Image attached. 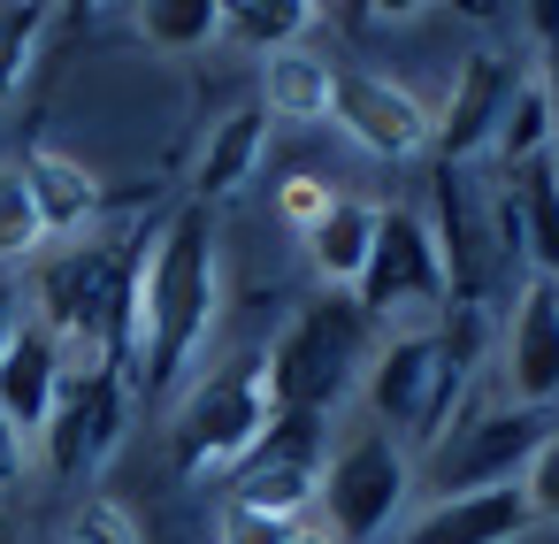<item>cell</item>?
Segmentation results:
<instances>
[{
    "label": "cell",
    "mask_w": 559,
    "mask_h": 544,
    "mask_svg": "<svg viewBox=\"0 0 559 544\" xmlns=\"http://www.w3.org/2000/svg\"><path fill=\"white\" fill-rule=\"evenodd\" d=\"M475 345H483V307H452L444 330H406L383 353H368V406L383 429H414L421 445L452 429L467 376H475Z\"/></svg>",
    "instance_id": "cell-3"
},
{
    "label": "cell",
    "mask_w": 559,
    "mask_h": 544,
    "mask_svg": "<svg viewBox=\"0 0 559 544\" xmlns=\"http://www.w3.org/2000/svg\"><path fill=\"white\" fill-rule=\"evenodd\" d=\"M24 322H32V315H24V292H16L9 269H0V353H9V338H16Z\"/></svg>",
    "instance_id": "cell-31"
},
{
    "label": "cell",
    "mask_w": 559,
    "mask_h": 544,
    "mask_svg": "<svg viewBox=\"0 0 559 544\" xmlns=\"http://www.w3.org/2000/svg\"><path fill=\"white\" fill-rule=\"evenodd\" d=\"M506 391L528 414H544L559 399V284L528 276V292L513 307V330H506Z\"/></svg>",
    "instance_id": "cell-15"
},
{
    "label": "cell",
    "mask_w": 559,
    "mask_h": 544,
    "mask_svg": "<svg viewBox=\"0 0 559 544\" xmlns=\"http://www.w3.org/2000/svg\"><path fill=\"white\" fill-rule=\"evenodd\" d=\"M123 406H131V383L123 368H100V376H62V399L47 414V468L55 475H85L116 452L123 437Z\"/></svg>",
    "instance_id": "cell-12"
},
{
    "label": "cell",
    "mask_w": 559,
    "mask_h": 544,
    "mask_svg": "<svg viewBox=\"0 0 559 544\" xmlns=\"http://www.w3.org/2000/svg\"><path fill=\"white\" fill-rule=\"evenodd\" d=\"M16 169H24V192H32V215H39L47 238H70V230H85V223L100 215V185H93L85 162L39 146V154H24Z\"/></svg>",
    "instance_id": "cell-18"
},
{
    "label": "cell",
    "mask_w": 559,
    "mask_h": 544,
    "mask_svg": "<svg viewBox=\"0 0 559 544\" xmlns=\"http://www.w3.org/2000/svg\"><path fill=\"white\" fill-rule=\"evenodd\" d=\"M399 498H406V452H399L391 429H368V437L337 445L330 468H322V490H314L322 529H330L337 544H376V536L391 529Z\"/></svg>",
    "instance_id": "cell-9"
},
{
    "label": "cell",
    "mask_w": 559,
    "mask_h": 544,
    "mask_svg": "<svg viewBox=\"0 0 559 544\" xmlns=\"http://www.w3.org/2000/svg\"><path fill=\"white\" fill-rule=\"evenodd\" d=\"M261 146H269V116H261V108H230V116L207 131V154H200L192 192H200V200H230V192L261 169Z\"/></svg>",
    "instance_id": "cell-21"
},
{
    "label": "cell",
    "mask_w": 559,
    "mask_h": 544,
    "mask_svg": "<svg viewBox=\"0 0 559 544\" xmlns=\"http://www.w3.org/2000/svg\"><path fill=\"white\" fill-rule=\"evenodd\" d=\"M39 330L62 345V376L131 368V299H139V253L116 246H62L39 261Z\"/></svg>",
    "instance_id": "cell-2"
},
{
    "label": "cell",
    "mask_w": 559,
    "mask_h": 544,
    "mask_svg": "<svg viewBox=\"0 0 559 544\" xmlns=\"http://www.w3.org/2000/svg\"><path fill=\"white\" fill-rule=\"evenodd\" d=\"M429 238H437V261H444V299L452 307H483L490 299V276H498V192L475 185L467 169H444L437 162V192H429Z\"/></svg>",
    "instance_id": "cell-8"
},
{
    "label": "cell",
    "mask_w": 559,
    "mask_h": 544,
    "mask_svg": "<svg viewBox=\"0 0 559 544\" xmlns=\"http://www.w3.org/2000/svg\"><path fill=\"white\" fill-rule=\"evenodd\" d=\"M368 330H376V322L353 307V292L307 299V307L276 330V345L261 353L269 406H276V414H330V406L353 391L360 360H368Z\"/></svg>",
    "instance_id": "cell-4"
},
{
    "label": "cell",
    "mask_w": 559,
    "mask_h": 544,
    "mask_svg": "<svg viewBox=\"0 0 559 544\" xmlns=\"http://www.w3.org/2000/svg\"><path fill=\"white\" fill-rule=\"evenodd\" d=\"M55 399H62V345L39 322H24L9 338V353H0V422H9L16 437H39Z\"/></svg>",
    "instance_id": "cell-16"
},
{
    "label": "cell",
    "mask_w": 559,
    "mask_h": 544,
    "mask_svg": "<svg viewBox=\"0 0 559 544\" xmlns=\"http://www.w3.org/2000/svg\"><path fill=\"white\" fill-rule=\"evenodd\" d=\"M536 445H544V414H528V406H460L452 429L429 452V483L444 498L521 483V468L536 460Z\"/></svg>",
    "instance_id": "cell-7"
},
{
    "label": "cell",
    "mask_w": 559,
    "mask_h": 544,
    "mask_svg": "<svg viewBox=\"0 0 559 544\" xmlns=\"http://www.w3.org/2000/svg\"><path fill=\"white\" fill-rule=\"evenodd\" d=\"M498 246L536 269V284H559V154L513 169L498 185Z\"/></svg>",
    "instance_id": "cell-14"
},
{
    "label": "cell",
    "mask_w": 559,
    "mask_h": 544,
    "mask_svg": "<svg viewBox=\"0 0 559 544\" xmlns=\"http://www.w3.org/2000/svg\"><path fill=\"white\" fill-rule=\"evenodd\" d=\"M269 383H261V360H230V368H215L192 399H185V414H177V468L185 475H230L246 452H253V437L269 429Z\"/></svg>",
    "instance_id": "cell-5"
},
{
    "label": "cell",
    "mask_w": 559,
    "mask_h": 544,
    "mask_svg": "<svg viewBox=\"0 0 559 544\" xmlns=\"http://www.w3.org/2000/svg\"><path fill=\"white\" fill-rule=\"evenodd\" d=\"M544 93H551V116H559V39L544 47Z\"/></svg>",
    "instance_id": "cell-33"
},
{
    "label": "cell",
    "mask_w": 559,
    "mask_h": 544,
    "mask_svg": "<svg viewBox=\"0 0 559 544\" xmlns=\"http://www.w3.org/2000/svg\"><path fill=\"white\" fill-rule=\"evenodd\" d=\"M16 475H24V437H16L9 422H0V490H9Z\"/></svg>",
    "instance_id": "cell-32"
},
{
    "label": "cell",
    "mask_w": 559,
    "mask_h": 544,
    "mask_svg": "<svg viewBox=\"0 0 559 544\" xmlns=\"http://www.w3.org/2000/svg\"><path fill=\"white\" fill-rule=\"evenodd\" d=\"M330 100H337V62L330 55H314V47L269 55V78H261V116L269 123H330Z\"/></svg>",
    "instance_id": "cell-19"
},
{
    "label": "cell",
    "mask_w": 559,
    "mask_h": 544,
    "mask_svg": "<svg viewBox=\"0 0 559 544\" xmlns=\"http://www.w3.org/2000/svg\"><path fill=\"white\" fill-rule=\"evenodd\" d=\"M70 544H139V529H131V513H123L116 498H93V506L78 513Z\"/></svg>",
    "instance_id": "cell-29"
},
{
    "label": "cell",
    "mask_w": 559,
    "mask_h": 544,
    "mask_svg": "<svg viewBox=\"0 0 559 544\" xmlns=\"http://www.w3.org/2000/svg\"><path fill=\"white\" fill-rule=\"evenodd\" d=\"M39 215H32V192H24V169L9 162L0 169V269L9 261H24V253H39Z\"/></svg>",
    "instance_id": "cell-26"
},
{
    "label": "cell",
    "mask_w": 559,
    "mask_h": 544,
    "mask_svg": "<svg viewBox=\"0 0 559 544\" xmlns=\"http://www.w3.org/2000/svg\"><path fill=\"white\" fill-rule=\"evenodd\" d=\"M307 32H314L307 0H223V39H238L253 55H292V47H307Z\"/></svg>",
    "instance_id": "cell-22"
},
{
    "label": "cell",
    "mask_w": 559,
    "mask_h": 544,
    "mask_svg": "<svg viewBox=\"0 0 559 544\" xmlns=\"http://www.w3.org/2000/svg\"><path fill=\"white\" fill-rule=\"evenodd\" d=\"M207 322H215V230L200 208H177L139 253V299H131V368L146 399L177 391Z\"/></svg>",
    "instance_id": "cell-1"
},
{
    "label": "cell",
    "mask_w": 559,
    "mask_h": 544,
    "mask_svg": "<svg viewBox=\"0 0 559 544\" xmlns=\"http://www.w3.org/2000/svg\"><path fill=\"white\" fill-rule=\"evenodd\" d=\"M223 544H337L322 521H269L246 506H223Z\"/></svg>",
    "instance_id": "cell-27"
},
{
    "label": "cell",
    "mask_w": 559,
    "mask_h": 544,
    "mask_svg": "<svg viewBox=\"0 0 559 544\" xmlns=\"http://www.w3.org/2000/svg\"><path fill=\"white\" fill-rule=\"evenodd\" d=\"M322 208H330V185H322V177H292V185H284V223H292L299 238L322 223Z\"/></svg>",
    "instance_id": "cell-30"
},
{
    "label": "cell",
    "mask_w": 559,
    "mask_h": 544,
    "mask_svg": "<svg viewBox=\"0 0 559 544\" xmlns=\"http://www.w3.org/2000/svg\"><path fill=\"white\" fill-rule=\"evenodd\" d=\"M330 123H345V139L368 146V154H383V162H406V154L429 146V108L406 85L376 78V70H337Z\"/></svg>",
    "instance_id": "cell-13"
},
{
    "label": "cell",
    "mask_w": 559,
    "mask_h": 544,
    "mask_svg": "<svg viewBox=\"0 0 559 544\" xmlns=\"http://www.w3.org/2000/svg\"><path fill=\"white\" fill-rule=\"evenodd\" d=\"M47 24H55V16L39 9V0H0V100L24 85V70H32Z\"/></svg>",
    "instance_id": "cell-25"
},
{
    "label": "cell",
    "mask_w": 559,
    "mask_h": 544,
    "mask_svg": "<svg viewBox=\"0 0 559 544\" xmlns=\"http://www.w3.org/2000/svg\"><path fill=\"white\" fill-rule=\"evenodd\" d=\"M528 521H536V513H528L521 483H498V490H460V498H437V506L406 529V544H513Z\"/></svg>",
    "instance_id": "cell-17"
},
{
    "label": "cell",
    "mask_w": 559,
    "mask_h": 544,
    "mask_svg": "<svg viewBox=\"0 0 559 544\" xmlns=\"http://www.w3.org/2000/svg\"><path fill=\"white\" fill-rule=\"evenodd\" d=\"M322 468H330L322 414H269L253 452L230 468V506L269 513V521H307V506L322 490Z\"/></svg>",
    "instance_id": "cell-6"
},
{
    "label": "cell",
    "mask_w": 559,
    "mask_h": 544,
    "mask_svg": "<svg viewBox=\"0 0 559 544\" xmlns=\"http://www.w3.org/2000/svg\"><path fill=\"white\" fill-rule=\"evenodd\" d=\"M139 39L154 55H192V47L223 39V0H146V9H139Z\"/></svg>",
    "instance_id": "cell-24"
},
{
    "label": "cell",
    "mask_w": 559,
    "mask_h": 544,
    "mask_svg": "<svg viewBox=\"0 0 559 544\" xmlns=\"http://www.w3.org/2000/svg\"><path fill=\"white\" fill-rule=\"evenodd\" d=\"M368 246H376V208H368V200H353V192H330L322 223L307 230V253H314L322 284H337V292H345V284H360Z\"/></svg>",
    "instance_id": "cell-20"
},
{
    "label": "cell",
    "mask_w": 559,
    "mask_h": 544,
    "mask_svg": "<svg viewBox=\"0 0 559 544\" xmlns=\"http://www.w3.org/2000/svg\"><path fill=\"white\" fill-rule=\"evenodd\" d=\"M551 146H559V116H551V93H544V78H521V93H513V108H506V123H498L490 154H498V169L513 177V169L544 162Z\"/></svg>",
    "instance_id": "cell-23"
},
{
    "label": "cell",
    "mask_w": 559,
    "mask_h": 544,
    "mask_svg": "<svg viewBox=\"0 0 559 544\" xmlns=\"http://www.w3.org/2000/svg\"><path fill=\"white\" fill-rule=\"evenodd\" d=\"M521 498H528L536 521H559V429H544L536 460L521 468Z\"/></svg>",
    "instance_id": "cell-28"
},
{
    "label": "cell",
    "mask_w": 559,
    "mask_h": 544,
    "mask_svg": "<svg viewBox=\"0 0 559 544\" xmlns=\"http://www.w3.org/2000/svg\"><path fill=\"white\" fill-rule=\"evenodd\" d=\"M513 93H521V78H513L506 55H490V47L467 55L460 78H452V93H444V108L429 116V146H437V162H444V169H467L475 154H490V139H498Z\"/></svg>",
    "instance_id": "cell-11"
},
{
    "label": "cell",
    "mask_w": 559,
    "mask_h": 544,
    "mask_svg": "<svg viewBox=\"0 0 559 544\" xmlns=\"http://www.w3.org/2000/svg\"><path fill=\"white\" fill-rule=\"evenodd\" d=\"M353 307L368 322L383 315H406V307H452L444 299V261H437V238L414 208H376V246H368V269L353 284Z\"/></svg>",
    "instance_id": "cell-10"
}]
</instances>
